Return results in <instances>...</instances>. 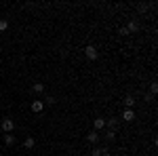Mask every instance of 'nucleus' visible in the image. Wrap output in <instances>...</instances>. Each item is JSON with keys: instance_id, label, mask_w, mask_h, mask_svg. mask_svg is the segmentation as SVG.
I'll list each match as a JSON object with an SVG mask.
<instances>
[{"instance_id": "1", "label": "nucleus", "mask_w": 158, "mask_h": 156, "mask_svg": "<svg viewBox=\"0 0 158 156\" xmlns=\"http://www.w3.org/2000/svg\"><path fill=\"white\" fill-rule=\"evenodd\" d=\"M13 129H15L13 118H2V131L4 133H13Z\"/></svg>"}, {"instance_id": "2", "label": "nucleus", "mask_w": 158, "mask_h": 156, "mask_svg": "<svg viewBox=\"0 0 158 156\" xmlns=\"http://www.w3.org/2000/svg\"><path fill=\"white\" fill-rule=\"evenodd\" d=\"M85 55L89 57V59H97V57H99V51L93 47V44H89V47L85 48Z\"/></svg>"}, {"instance_id": "3", "label": "nucleus", "mask_w": 158, "mask_h": 156, "mask_svg": "<svg viewBox=\"0 0 158 156\" xmlns=\"http://www.w3.org/2000/svg\"><path fill=\"white\" fill-rule=\"evenodd\" d=\"M93 127H95V129H93V131H101V129H103V127H106V118H95L93 120Z\"/></svg>"}, {"instance_id": "4", "label": "nucleus", "mask_w": 158, "mask_h": 156, "mask_svg": "<svg viewBox=\"0 0 158 156\" xmlns=\"http://www.w3.org/2000/svg\"><path fill=\"white\" fill-rule=\"evenodd\" d=\"M44 110V101H40V99H36V101H32V112H42Z\"/></svg>"}, {"instance_id": "5", "label": "nucleus", "mask_w": 158, "mask_h": 156, "mask_svg": "<svg viewBox=\"0 0 158 156\" xmlns=\"http://www.w3.org/2000/svg\"><path fill=\"white\" fill-rule=\"evenodd\" d=\"M122 118H124V120H129V122H131V120H135V112H133L131 108H127L124 112H122Z\"/></svg>"}, {"instance_id": "6", "label": "nucleus", "mask_w": 158, "mask_h": 156, "mask_svg": "<svg viewBox=\"0 0 158 156\" xmlns=\"http://www.w3.org/2000/svg\"><path fill=\"white\" fill-rule=\"evenodd\" d=\"M86 139H89L91 144H97V141H99V133L97 131H91L89 135H86Z\"/></svg>"}, {"instance_id": "7", "label": "nucleus", "mask_w": 158, "mask_h": 156, "mask_svg": "<svg viewBox=\"0 0 158 156\" xmlns=\"http://www.w3.org/2000/svg\"><path fill=\"white\" fill-rule=\"evenodd\" d=\"M34 144H36V141H34V137H25L23 145H25V148H27V150H32V148H34Z\"/></svg>"}, {"instance_id": "8", "label": "nucleus", "mask_w": 158, "mask_h": 156, "mask_svg": "<svg viewBox=\"0 0 158 156\" xmlns=\"http://www.w3.org/2000/svg\"><path fill=\"white\" fill-rule=\"evenodd\" d=\"M106 124H108L110 129H112V131H114V129H116V127H118V118H110V120H106Z\"/></svg>"}, {"instance_id": "9", "label": "nucleus", "mask_w": 158, "mask_h": 156, "mask_svg": "<svg viewBox=\"0 0 158 156\" xmlns=\"http://www.w3.org/2000/svg\"><path fill=\"white\" fill-rule=\"evenodd\" d=\"M4 144H6V145H13V144H15V135L6 133V135H4Z\"/></svg>"}, {"instance_id": "10", "label": "nucleus", "mask_w": 158, "mask_h": 156, "mask_svg": "<svg viewBox=\"0 0 158 156\" xmlns=\"http://www.w3.org/2000/svg\"><path fill=\"white\" fill-rule=\"evenodd\" d=\"M124 103H127V108H131V110H133V106H135V97H133V95H127Z\"/></svg>"}, {"instance_id": "11", "label": "nucleus", "mask_w": 158, "mask_h": 156, "mask_svg": "<svg viewBox=\"0 0 158 156\" xmlns=\"http://www.w3.org/2000/svg\"><path fill=\"white\" fill-rule=\"evenodd\" d=\"M124 30H127V34H129V32H137V23H135V21H129V25H127Z\"/></svg>"}, {"instance_id": "12", "label": "nucleus", "mask_w": 158, "mask_h": 156, "mask_svg": "<svg viewBox=\"0 0 158 156\" xmlns=\"http://www.w3.org/2000/svg\"><path fill=\"white\" fill-rule=\"evenodd\" d=\"M32 89H34L36 93H44V84H42V82H34V86H32Z\"/></svg>"}, {"instance_id": "13", "label": "nucleus", "mask_w": 158, "mask_h": 156, "mask_svg": "<svg viewBox=\"0 0 158 156\" xmlns=\"http://www.w3.org/2000/svg\"><path fill=\"white\" fill-rule=\"evenodd\" d=\"M103 152H108V148H95L93 150V156H101Z\"/></svg>"}, {"instance_id": "14", "label": "nucleus", "mask_w": 158, "mask_h": 156, "mask_svg": "<svg viewBox=\"0 0 158 156\" xmlns=\"http://www.w3.org/2000/svg\"><path fill=\"white\" fill-rule=\"evenodd\" d=\"M106 139H108V141H114V139H116V133H114L112 129H110V131H108V135H106Z\"/></svg>"}, {"instance_id": "15", "label": "nucleus", "mask_w": 158, "mask_h": 156, "mask_svg": "<svg viewBox=\"0 0 158 156\" xmlns=\"http://www.w3.org/2000/svg\"><path fill=\"white\" fill-rule=\"evenodd\" d=\"M6 27H9V21L6 19H0V32H4Z\"/></svg>"}, {"instance_id": "16", "label": "nucleus", "mask_w": 158, "mask_h": 156, "mask_svg": "<svg viewBox=\"0 0 158 156\" xmlns=\"http://www.w3.org/2000/svg\"><path fill=\"white\" fill-rule=\"evenodd\" d=\"M150 91H152V95H154V93L158 91V84H156V82H152V84H150Z\"/></svg>"}, {"instance_id": "17", "label": "nucleus", "mask_w": 158, "mask_h": 156, "mask_svg": "<svg viewBox=\"0 0 158 156\" xmlns=\"http://www.w3.org/2000/svg\"><path fill=\"white\" fill-rule=\"evenodd\" d=\"M101 156H112V154H108V152H103V154H101Z\"/></svg>"}]
</instances>
